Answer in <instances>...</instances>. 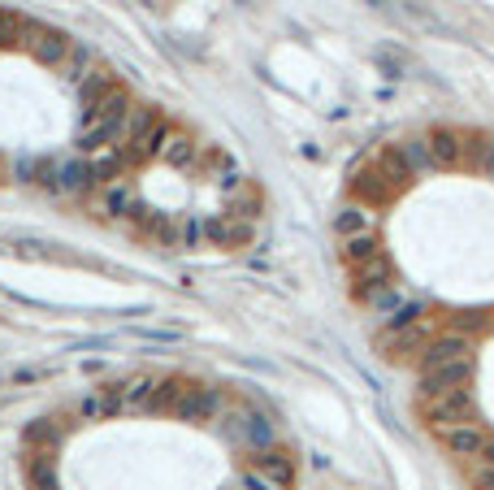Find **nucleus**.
<instances>
[{
    "instance_id": "nucleus-21",
    "label": "nucleus",
    "mask_w": 494,
    "mask_h": 490,
    "mask_svg": "<svg viewBox=\"0 0 494 490\" xmlns=\"http://www.w3.org/2000/svg\"><path fill=\"white\" fill-rule=\"evenodd\" d=\"M113 87H118V78H113V70H104V66H96V70L87 74V83L78 87V96H83V113H87V109H96V104H100V100H104V96H109Z\"/></svg>"
},
{
    "instance_id": "nucleus-3",
    "label": "nucleus",
    "mask_w": 494,
    "mask_h": 490,
    "mask_svg": "<svg viewBox=\"0 0 494 490\" xmlns=\"http://www.w3.org/2000/svg\"><path fill=\"white\" fill-rule=\"evenodd\" d=\"M22 44L40 66H57V70H61V61L70 57V44H75V40L61 35L57 26H44V22H35V18H22Z\"/></svg>"
},
{
    "instance_id": "nucleus-34",
    "label": "nucleus",
    "mask_w": 494,
    "mask_h": 490,
    "mask_svg": "<svg viewBox=\"0 0 494 490\" xmlns=\"http://www.w3.org/2000/svg\"><path fill=\"white\" fill-rule=\"evenodd\" d=\"M13 174H18V183H35V178H40V161H35V156H18Z\"/></svg>"
},
{
    "instance_id": "nucleus-35",
    "label": "nucleus",
    "mask_w": 494,
    "mask_h": 490,
    "mask_svg": "<svg viewBox=\"0 0 494 490\" xmlns=\"http://www.w3.org/2000/svg\"><path fill=\"white\" fill-rule=\"evenodd\" d=\"M469 465H481V468H494V434L486 439V447H481V456L477 460H469Z\"/></svg>"
},
{
    "instance_id": "nucleus-10",
    "label": "nucleus",
    "mask_w": 494,
    "mask_h": 490,
    "mask_svg": "<svg viewBox=\"0 0 494 490\" xmlns=\"http://www.w3.org/2000/svg\"><path fill=\"white\" fill-rule=\"evenodd\" d=\"M135 204H139L135 187H130L126 178H118V183H104L96 196H92V213H96L100 221H122V218H130Z\"/></svg>"
},
{
    "instance_id": "nucleus-36",
    "label": "nucleus",
    "mask_w": 494,
    "mask_h": 490,
    "mask_svg": "<svg viewBox=\"0 0 494 490\" xmlns=\"http://www.w3.org/2000/svg\"><path fill=\"white\" fill-rule=\"evenodd\" d=\"M35 378H49V369H18V373H13L18 387H22V382H35Z\"/></svg>"
},
{
    "instance_id": "nucleus-37",
    "label": "nucleus",
    "mask_w": 494,
    "mask_h": 490,
    "mask_svg": "<svg viewBox=\"0 0 494 490\" xmlns=\"http://www.w3.org/2000/svg\"><path fill=\"white\" fill-rule=\"evenodd\" d=\"M486 174L494 178V144H490V152H486Z\"/></svg>"
},
{
    "instance_id": "nucleus-27",
    "label": "nucleus",
    "mask_w": 494,
    "mask_h": 490,
    "mask_svg": "<svg viewBox=\"0 0 494 490\" xmlns=\"http://www.w3.org/2000/svg\"><path fill=\"white\" fill-rule=\"evenodd\" d=\"M182 391H187V378H161L156 399H152V417H161V413H170L173 417V404L182 399Z\"/></svg>"
},
{
    "instance_id": "nucleus-20",
    "label": "nucleus",
    "mask_w": 494,
    "mask_h": 490,
    "mask_svg": "<svg viewBox=\"0 0 494 490\" xmlns=\"http://www.w3.org/2000/svg\"><path fill=\"white\" fill-rule=\"evenodd\" d=\"M130 109H135V100H130V92H126L122 83H118L109 96L100 100L96 109H87V113H83V122H100V118H126Z\"/></svg>"
},
{
    "instance_id": "nucleus-18",
    "label": "nucleus",
    "mask_w": 494,
    "mask_h": 490,
    "mask_svg": "<svg viewBox=\"0 0 494 490\" xmlns=\"http://www.w3.org/2000/svg\"><path fill=\"white\" fill-rule=\"evenodd\" d=\"M156 387H161V378H156V373H135V378H126V382H122L126 413H152Z\"/></svg>"
},
{
    "instance_id": "nucleus-7",
    "label": "nucleus",
    "mask_w": 494,
    "mask_h": 490,
    "mask_svg": "<svg viewBox=\"0 0 494 490\" xmlns=\"http://www.w3.org/2000/svg\"><path fill=\"white\" fill-rule=\"evenodd\" d=\"M225 413V391H217V387H199V382H187V391H182V399L173 404V417L178 421H217Z\"/></svg>"
},
{
    "instance_id": "nucleus-28",
    "label": "nucleus",
    "mask_w": 494,
    "mask_h": 490,
    "mask_svg": "<svg viewBox=\"0 0 494 490\" xmlns=\"http://www.w3.org/2000/svg\"><path fill=\"white\" fill-rule=\"evenodd\" d=\"M31 490H57V465L49 460V451H35V460L26 465Z\"/></svg>"
},
{
    "instance_id": "nucleus-29",
    "label": "nucleus",
    "mask_w": 494,
    "mask_h": 490,
    "mask_svg": "<svg viewBox=\"0 0 494 490\" xmlns=\"http://www.w3.org/2000/svg\"><path fill=\"white\" fill-rule=\"evenodd\" d=\"M373 252H382V244L373 239V230H369V235H351V239H343V261H347V265L369 261Z\"/></svg>"
},
{
    "instance_id": "nucleus-30",
    "label": "nucleus",
    "mask_w": 494,
    "mask_h": 490,
    "mask_svg": "<svg viewBox=\"0 0 494 490\" xmlns=\"http://www.w3.org/2000/svg\"><path fill=\"white\" fill-rule=\"evenodd\" d=\"M204 244H208V218L178 221V247H204Z\"/></svg>"
},
{
    "instance_id": "nucleus-26",
    "label": "nucleus",
    "mask_w": 494,
    "mask_h": 490,
    "mask_svg": "<svg viewBox=\"0 0 494 490\" xmlns=\"http://www.w3.org/2000/svg\"><path fill=\"white\" fill-rule=\"evenodd\" d=\"M399 152H403V161H408L412 178H417V174L438 170V165H434V152H429V139H403V144H399Z\"/></svg>"
},
{
    "instance_id": "nucleus-31",
    "label": "nucleus",
    "mask_w": 494,
    "mask_h": 490,
    "mask_svg": "<svg viewBox=\"0 0 494 490\" xmlns=\"http://www.w3.org/2000/svg\"><path fill=\"white\" fill-rule=\"evenodd\" d=\"M66 417H40L35 425H26V442H35V447H44V442H57L66 434Z\"/></svg>"
},
{
    "instance_id": "nucleus-16",
    "label": "nucleus",
    "mask_w": 494,
    "mask_h": 490,
    "mask_svg": "<svg viewBox=\"0 0 494 490\" xmlns=\"http://www.w3.org/2000/svg\"><path fill=\"white\" fill-rule=\"evenodd\" d=\"M92 70H96V44H87V40H75V44H70V57L61 61V78H66L70 87H83Z\"/></svg>"
},
{
    "instance_id": "nucleus-5",
    "label": "nucleus",
    "mask_w": 494,
    "mask_h": 490,
    "mask_svg": "<svg viewBox=\"0 0 494 490\" xmlns=\"http://www.w3.org/2000/svg\"><path fill=\"white\" fill-rule=\"evenodd\" d=\"M420 417L429 421V430H451V425H464V421H477V404H472V391H451L438 395V399H425L420 404Z\"/></svg>"
},
{
    "instance_id": "nucleus-22",
    "label": "nucleus",
    "mask_w": 494,
    "mask_h": 490,
    "mask_svg": "<svg viewBox=\"0 0 494 490\" xmlns=\"http://www.w3.org/2000/svg\"><path fill=\"white\" fill-rule=\"evenodd\" d=\"M92 165H96V178H100V187H104V183H118V178H126L130 156H126V147H104V152H96V156H92Z\"/></svg>"
},
{
    "instance_id": "nucleus-19",
    "label": "nucleus",
    "mask_w": 494,
    "mask_h": 490,
    "mask_svg": "<svg viewBox=\"0 0 494 490\" xmlns=\"http://www.w3.org/2000/svg\"><path fill=\"white\" fill-rule=\"evenodd\" d=\"M351 187H356V196L360 200H369V204H382V200H391V183L382 178V170L377 165H369V170H360L356 178H351Z\"/></svg>"
},
{
    "instance_id": "nucleus-32",
    "label": "nucleus",
    "mask_w": 494,
    "mask_h": 490,
    "mask_svg": "<svg viewBox=\"0 0 494 490\" xmlns=\"http://www.w3.org/2000/svg\"><path fill=\"white\" fill-rule=\"evenodd\" d=\"M13 44H22V18L0 13V49H13Z\"/></svg>"
},
{
    "instance_id": "nucleus-2",
    "label": "nucleus",
    "mask_w": 494,
    "mask_h": 490,
    "mask_svg": "<svg viewBox=\"0 0 494 490\" xmlns=\"http://www.w3.org/2000/svg\"><path fill=\"white\" fill-rule=\"evenodd\" d=\"M217 434L234 447H243V451H265V447H273V421L256 408H230L225 404V413L217 417Z\"/></svg>"
},
{
    "instance_id": "nucleus-6",
    "label": "nucleus",
    "mask_w": 494,
    "mask_h": 490,
    "mask_svg": "<svg viewBox=\"0 0 494 490\" xmlns=\"http://www.w3.org/2000/svg\"><path fill=\"white\" fill-rule=\"evenodd\" d=\"M472 352H477V339L460 334V330H446V334L425 343V352L417 356V365H420V373H429V369L455 365V361H472Z\"/></svg>"
},
{
    "instance_id": "nucleus-9",
    "label": "nucleus",
    "mask_w": 494,
    "mask_h": 490,
    "mask_svg": "<svg viewBox=\"0 0 494 490\" xmlns=\"http://www.w3.org/2000/svg\"><path fill=\"white\" fill-rule=\"evenodd\" d=\"M438 434V442L446 447V456H455V460H477L481 456V447H486V439H490V430L481 425V421H464V425H451V430H434Z\"/></svg>"
},
{
    "instance_id": "nucleus-38",
    "label": "nucleus",
    "mask_w": 494,
    "mask_h": 490,
    "mask_svg": "<svg viewBox=\"0 0 494 490\" xmlns=\"http://www.w3.org/2000/svg\"><path fill=\"white\" fill-rule=\"evenodd\" d=\"M373 9H391V0H369Z\"/></svg>"
},
{
    "instance_id": "nucleus-8",
    "label": "nucleus",
    "mask_w": 494,
    "mask_h": 490,
    "mask_svg": "<svg viewBox=\"0 0 494 490\" xmlns=\"http://www.w3.org/2000/svg\"><path fill=\"white\" fill-rule=\"evenodd\" d=\"M464 387H472V361H455V365L429 369V373H420L417 378L420 404H425V399H438V395L464 391Z\"/></svg>"
},
{
    "instance_id": "nucleus-1",
    "label": "nucleus",
    "mask_w": 494,
    "mask_h": 490,
    "mask_svg": "<svg viewBox=\"0 0 494 490\" xmlns=\"http://www.w3.org/2000/svg\"><path fill=\"white\" fill-rule=\"evenodd\" d=\"M44 192L52 196H96L100 192V178H96V165L92 156H49L40 161V178H35Z\"/></svg>"
},
{
    "instance_id": "nucleus-14",
    "label": "nucleus",
    "mask_w": 494,
    "mask_h": 490,
    "mask_svg": "<svg viewBox=\"0 0 494 490\" xmlns=\"http://www.w3.org/2000/svg\"><path fill=\"white\" fill-rule=\"evenodd\" d=\"M425 139H429V152H434V165H438V170H455V165H464V135H460V130L438 126V130H429Z\"/></svg>"
},
{
    "instance_id": "nucleus-15",
    "label": "nucleus",
    "mask_w": 494,
    "mask_h": 490,
    "mask_svg": "<svg viewBox=\"0 0 494 490\" xmlns=\"http://www.w3.org/2000/svg\"><path fill=\"white\" fill-rule=\"evenodd\" d=\"M425 325L412 321V325H403V330H382V347H386V356H395V361H408V356H420L425 352Z\"/></svg>"
},
{
    "instance_id": "nucleus-17",
    "label": "nucleus",
    "mask_w": 494,
    "mask_h": 490,
    "mask_svg": "<svg viewBox=\"0 0 494 490\" xmlns=\"http://www.w3.org/2000/svg\"><path fill=\"white\" fill-rule=\"evenodd\" d=\"M199 152H204V147L196 144V135H187V130H173L170 144H165V152H161V161H165V165H173V170H196V165H199Z\"/></svg>"
},
{
    "instance_id": "nucleus-11",
    "label": "nucleus",
    "mask_w": 494,
    "mask_h": 490,
    "mask_svg": "<svg viewBox=\"0 0 494 490\" xmlns=\"http://www.w3.org/2000/svg\"><path fill=\"white\" fill-rule=\"evenodd\" d=\"M247 460H251L247 468L265 473V477H269V482H273L278 490H291V482H296V456H291V451H282V447H265V451H251Z\"/></svg>"
},
{
    "instance_id": "nucleus-13",
    "label": "nucleus",
    "mask_w": 494,
    "mask_h": 490,
    "mask_svg": "<svg viewBox=\"0 0 494 490\" xmlns=\"http://www.w3.org/2000/svg\"><path fill=\"white\" fill-rule=\"evenodd\" d=\"M256 239V221L230 218V213H213L208 218V244L213 247H243Z\"/></svg>"
},
{
    "instance_id": "nucleus-33",
    "label": "nucleus",
    "mask_w": 494,
    "mask_h": 490,
    "mask_svg": "<svg viewBox=\"0 0 494 490\" xmlns=\"http://www.w3.org/2000/svg\"><path fill=\"white\" fill-rule=\"evenodd\" d=\"M230 490H278V486H273L265 473H256V468H243V477H239V482H234Z\"/></svg>"
},
{
    "instance_id": "nucleus-4",
    "label": "nucleus",
    "mask_w": 494,
    "mask_h": 490,
    "mask_svg": "<svg viewBox=\"0 0 494 490\" xmlns=\"http://www.w3.org/2000/svg\"><path fill=\"white\" fill-rule=\"evenodd\" d=\"M347 270H351V295L365 299V304H373L382 291H391V282H395V261L386 252H373L369 261L347 265Z\"/></svg>"
},
{
    "instance_id": "nucleus-23",
    "label": "nucleus",
    "mask_w": 494,
    "mask_h": 490,
    "mask_svg": "<svg viewBox=\"0 0 494 490\" xmlns=\"http://www.w3.org/2000/svg\"><path fill=\"white\" fill-rule=\"evenodd\" d=\"M260 209H265V200H260V192H256V187H239V192H230V196H225V213H230V218H243V221H256L260 218Z\"/></svg>"
},
{
    "instance_id": "nucleus-25",
    "label": "nucleus",
    "mask_w": 494,
    "mask_h": 490,
    "mask_svg": "<svg viewBox=\"0 0 494 490\" xmlns=\"http://www.w3.org/2000/svg\"><path fill=\"white\" fill-rule=\"evenodd\" d=\"M156 122H161V113H156L152 104H135V109L126 113V139H122V147L139 144V139H144V135H148Z\"/></svg>"
},
{
    "instance_id": "nucleus-12",
    "label": "nucleus",
    "mask_w": 494,
    "mask_h": 490,
    "mask_svg": "<svg viewBox=\"0 0 494 490\" xmlns=\"http://www.w3.org/2000/svg\"><path fill=\"white\" fill-rule=\"evenodd\" d=\"M122 413H126L122 382L96 387L92 395H83V404H78V417H83V421H109V417H122Z\"/></svg>"
},
{
    "instance_id": "nucleus-24",
    "label": "nucleus",
    "mask_w": 494,
    "mask_h": 490,
    "mask_svg": "<svg viewBox=\"0 0 494 490\" xmlns=\"http://www.w3.org/2000/svg\"><path fill=\"white\" fill-rule=\"evenodd\" d=\"M334 230H339L343 239H351V235H369V230H373V213L365 209V204H347V209L334 213Z\"/></svg>"
}]
</instances>
